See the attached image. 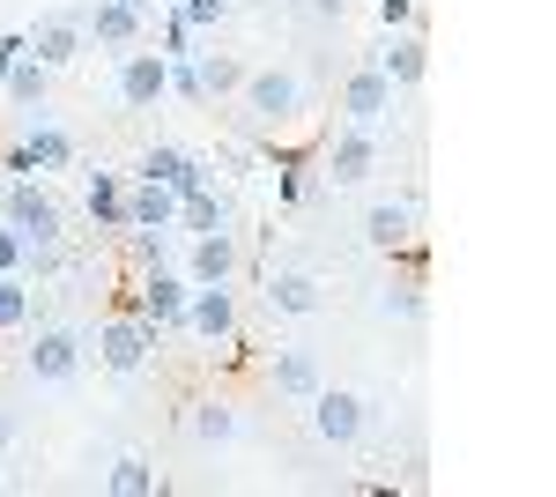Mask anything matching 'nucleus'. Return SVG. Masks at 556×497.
<instances>
[{"label":"nucleus","mask_w":556,"mask_h":497,"mask_svg":"<svg viewBox=\"0 0 556 497\" xmlns=\"http://www.w3.org/2000/svg\"><path fill=\"white\" fill-rule=\"evenodd\" d=\"M304 15H312V23H342L349 15V0H298Z\"/></svg>","instance_id":"nucleus-32"},{"label":"nucleus","mask_w":556,"mask_h":497,"mask_svg":"<svg viewBox=\"0 0 556 497\" xmlns=\"http://www.w3.org/2000/svg\"><path fill=\"white\" fill-rule=\"evenodd\" d=\"M156 341H164V334L149 327L141 312L119 305V312L97 327V364H104L112 378H141V372H149V357H156Z\"/></svg>","instance_id":"nucleus-3"},{"label":"nucleus","mask_w":556,"mask_h":497,"mask_svg":"<svg viewBox=\"0 0 556 497\" xmlns=\"http://www.w3.org/2000/svg\"><path fill=\"white\" fill-rule=\"evenodd\" d=\"M0 490H8V483H0Z\"/></svg>","instance_id":"nucleus-36"},{"label":"nucleus","mask_w":556,"mask_h":497,"mask_svg":"<svg viewBox=\"0 0 556 497\" xmlns=\"http://www.w3.org/2000/svg\"><path fill=\"white\" fill-rule=\"evenodd\" d=\"M30 312H38V297H30V275H0V334L30 327Z\"/></svg>","instance_id":"nucleus-26"},{"label":"nucleus","mask_w":556,"mask_h":497,"mask_svg":"<svg viewBox=\"0 0 556 497\" xmlns=\"http://www.w3.org/2000/svg\"><path fill=\"white\" fill-rule=\"evenodd\" d=\"M0 223H8L30 252H60V238H67V215H60V201L45 194L38 178H8V194H0Z\"/></svg>","instance_id":"nucleus-2"},{"label":"nucleus","mask_w":556,"mask_h":497,"mask_svg":"<svg viewBox=\"0 0 556 497\" xmlns=\"http://www.w3.org/2000/svg\"><path fill=\"white\" fill-rule=\"evenodd\" d=\"M275 8H298V0H275Z\"/></svg>","instance_id":"nucleus-35"},{"label":"nucleus","mask_w":556,"mask_h":497,"mask_svg":"<svg viewBox=\"0 0 556 497\" xmlns=\"http://www.w3.org/2000/svg\"><path fill=\"white\" fill-rule=\"evenodd\" d=\"M23 38H30V60H38V67H52V75H60V67H75V60L89 52L83 15H75V8H60V15H38Z\"/></svg>","instance_id":"nucleus-10"},{"label":"nucleus","mask_w":556,"mask_h":497,"mask_svg":"<svg viewBox=\"0 0 556 497\" xmlns=\"http://www.w3.org/2000/svg\"><path fill=\"white\" fill-rule=\"evenodd\" d=\"M342 120H356V126H386L393 120V83H386L371 60L342 75Z\"/></svg>","instance_id":"nucleus-13"},{"label":"nucleus","mask_w":556,"mask_h":497,"mask_svg":"<svg viewBox=\"0 0 556 497\" xmlns=\"http://www.w3.org/2000/svg\"><path fill=\"white\" fill-rule=\"evenodd\" d=\"M416 215H424L416 194H401V201H371V208H364V246H371V252L408 246V238H416Z\"/></svg>","instance_id":"nucleus-14"},{"label":"nucleus","mask_w":556,"mask_h":497,"mask_svg":"<svg viewBox=\"0 0 556 497\" xmlns=\"http://www.w3.org/2000/svg\"><path fill=\"white\" fill-rule=\"evenodd\" d=\"M15 438H23V415H15V409H0V446H15Z\"/></svg>","instance_id":"nucleus-34"},{"label":"nucleus","mask_w":556,"mask_h":497,"mask_svg":"<svg viewBox=\"0 0 556 497\" xmlns=\"http://www.w3.org/2000/svg\"><path fill=\"white\" fill-rule=\"evenodd\" d=\"M83 38L89 45H112V52H127V45L149 38V8L141 0H97L83 15Z\"/></svg>","instance_id":"nucleus-11"},{"label":"nucleus","mask_w":556,"mask_h":497,"mask_svg":"<svg viewBox=\"0 0 556 497\" xmlns=\"http://www.w3.org/2000/svg\"><path fill=\"white\" fill-rule=\"evenodd\" d=\"M238 268H245L238 231H201L193 246L178 252V275H186V283H238Z\"/></svg>","instance_id":"nucleus-8"},{"label":"nucleus","mask_w":556,"mask_h":497,"mask_svg":"<svg viewBox=\"0 0 556 497\" xmlns=\"http://www.w3.org/2000/svg\"><path fill=\"white\" fill-rule=\"evenodd\" d=\"M364 423H371L364 394H349V386H327V378H319V394H312V431H319L327 446H356Z\"/></svg>","instance_id":"nucleus-9"},{"label":"nucleus","mask_w":556,"mask_h":497,"mask_svg":"<svg viewBox=\"0 0 556 497\" xmlns=\"http://www.w3.org/2000/svg\"><path fill=\"white\" fill-rule=\"evenodd\" d=\"M127 223H134V231H172V223H178V194H172V186L134 178V186H127Z\"/></svg>","instance_id":"nucleus-19"},{"label":"nucleus","mask_w":556,"mask_h":497,"mask_svg":"<svg viewBox=\"0 0 556 497\" xmlns=\"http://www.w3.org/2000/svg\"><path fill=\"white\" fill-rule=\"evenodd\" d=\"M193 67H201V89H208V104H215V97H238V83H245V67H238L230 52H193Z\"/></svg>","instance_id":"nucleus-25"},{"label":"nucleus","mask_w":556,"mask_h":497,"mask_svg":"<svg viewBox=\"0 0 556 497\" xmlns=\"http://www.w3.org/2000/svg\"><path fill=\"white\" fill-rule=\"evenodd\" d=\"M267 386H275L282 401H312V394H319V357H312V349H275V357H267Z\"/></svg>","instance_id":"nucleus-17"},{"label":"nucleus","mask_w":556,"mask_h":497,"mask_svg":"<svg viewBox=\"0 0 556 497\" xmlns=\"http://www.w3.org/2000/svg\"><path fill=\"white\" fill-rule=\"evenodd\" d=\"M23 260H30V246H23V238L0 223V275H23Z\"/></svg>","instance_id":"nucleus-31"},{"label":"nucleus","mask_w":556,"mask_h":497,"mask_svg":"<svg viewBox=\"0 0 556 497\" xmlns=\"http://www.w3.org/2000/svg\"><path fill=\"white\" fill-rule=\"evenodd\" d=\"M23 157H30V171H67L75 164V134H67V126H52L45 120V112H30V126H23Z\"/></svg>","instance_id":"nucleus-16"},{"label":"nucleus","mask_w":556,"mask_h":497,"mask_svg":"<svg viewBox=\"0 0 556 497\" xmlns=\"http://www.w3.org/2000/svg\"><path fill=\"white\" fill-rule=\"evenodd\" d=\"M371 67H379L393 89H416L430 75V45H424V30H386L379 45H371Z\"/></svg>","instance_id":"nucleus-12"},{"label":"nucleus","mask_w":556,"mask_h":497,"mask_svg":"<svg viewBox=\"0 0 556 497\" xmlns=\"http://www.w3.org/2000/svg\"><path fill=\"white\" fill-rule=\"evenodd\" d=\"M178 231H186V238H201V231H230V201H223V194H193V201H178Z\"/></svg>","instance_id":"nucleus-23"},{"label":"nucleus","mask_w":556,"mask_h":497,"mask_svg":"<svg viewBox=\"0 0 556 497\" xmlns=\"http://www.w3.org/2000/svg\"><path fill=\"white\" fill-rule=\"evenodd\" d=\"M104 490H112V497H156V490H164V475H156L141 453H119L112 468H104Z\"/></svg>","instance_id":"nucleus-21"},{"label":"nucleus","mask_w":556,"mask_h":497,"mask_svg":"<svg viewBox=\"0 0 556 497\" xmlns=\"http://www.w3.org/2000/svg\"><path fill=\"white\" fill-rule=\"evenodd\" d=\"M304 112H312V89H304L298 67H245V83H238V120L253 126V134H290V126H304Z\"/></svg>","instance_id":"nucleus-1"},{"label":"nucleus","mask_w":556,"mask_h":497,"mask_svg":"<svg viewBox=\"0 0 556 497\" xmlns=\"http://www.w3.org/2000/svg\"><path fill=\"white\" fill-rule=\"evenodd\" d=\"M186 431H193L201 446H230V438H238V409H230V401H193V409H186Z\"/></svg>","instance_id":"nucleus-22"},{"label":"nucleus","mask_w":556,"mask_h":497,"mask_svg":"<svg viewBox=\"0 0 556 497\" xmlns=\"http://www.w3.org/2000/svg\"><path fill=\"white\" fill-rule=\"evenodd\" d=\"M201 52V45H193ZM193 52L186 60H172V97H186V104H208V89H201V67H193Z\"/></svg>","instance_id":"nucleus-28"},{"label":"nucleus","mask_w":556,"mask_h":497,"mask_svg":"<svg viewBox=\"0 0 556 497\" xmlns=\"http://www.w3.org/2000/svg\"><path fill=\"white\" fill-rule=\"evenodd\" d=\"M83 357H89V341L75 327H38V334H30V349H23V364H30L38 386H67V378L83 372Z\"/></svg>","instance_id":"nucleus-6"},{"label":"nucleus","mask_w":556,"mask_h":497,"mask_svg":"<svg viewBox=\"0 0 556 497\" xmlns=\"http://www.w3.org/2000/svg\"><path fill=\"white\" fill-rule=\"evenodd\" d=\"M172 97V60L156 52V45H127L119 52V104L127 112H149V104H164Z\"/></svg>","instance_id":"nucleus-5"},{"label":"nucleus","mask_w":556,"mask_h":497,"mask_svg":"<svg viewBox=\"0 0 556 497\" xmlns=\"http://www.w3.org/2000/svg\"><path fill=\"white\" fill-rule=\"evenodd\" d=\"M186 334H201L208 349H230L238 341V290L230 283H193V297H186Z\"/></svg>","instance_id":"nucleus-7"},{"label":"nucleus","mask_w":556,"mask_h":497,"mask_svg":"<svg viewBox=\"0 0 556 497\" xmlns=\"http://www.w3.org/2000/svg\"><path fill=\"white\" fill-rule=\"evenodd\" d=\"M267 312H282V320H312L319 312V275H304V268H282V275H267Z\"/></svg>","instance_id":"nucleus-18"},{"label":"nucleus","mask_w":556,"mask_h":497,"mask_svg":"<svg viewBox=\"0 0 556 497\" xmlns=\"http://www.w3.org/2000/svg\"><path fill=\"white\" fill-rule=\"evenodd\" d=\"M178 15H186L193 30H215V23L230 15V0H178Z\"/></svg>","instance_id":"nucleus-29"},{"label":"nucleus","mask_w":556,"mask_h":497,"mask_svg":"<svg viewBox=\"0 0 556 497\" xmlns=\"http://www.w3.org/2000/svg\"><path fill=\"white\" fill-rule=\"evenodd\" d=\"M379 30H416V0H379Z\"/></svg>","instance_id":"nucleus-30"},{"label":"nucleus","mask_w":556,"mask_h":497,"mask_svg":"<svg viewBox=\"0 0 556 497\" xmlns=\"http://www.w3.org/2000/svg\"><path fill=\"white\" fill-rule=\"evenodd\" d=\"M83 215L97 231H127V178L119 171H83Z\"/></svg>","instance_id":"nucleus-15"},{"label":"nucleus","mask_w":556,"mask_h":497,"mask_svg":"<svg viewBox=\"0 0 556 497\" xmlns=\"http://www.w3.org/2000/svg\"><path fill=\"white\" fill-rule=\"evenodd\" d=\"M371 164H379V126L342 120L334 134H327V149H319V171H327V186H364V178H371Z\"/></svg>","instance_id":"nucleus-4"},{"label":"nucleus","mask_w":556,"mask_h":497,"mask_svg":"<svg viewBox=\"0 0 556 497\" xmlns=\"http://www.w3.org/2000/svg\"><path fill=\"white\" fill-rule=\"evenodd\" d=\"M0 89H8V104H15V112L30 120V112H45V89H52V67H38V60L23 52V60H15V67L0 75Z\"/></svg>","instance_id":"nucleus-20"},{"label":"nucleus","mask_w":556,"mask_h":497,"mask_svg":"<svg viewBox=\"0 0 556 497\" xmlns=\"http://www.w3.org/2000/svg\"><path fill=\"white\" fill-rule=\"evenodd\" d=\"M193 38H201V30H193V23H186V15H164V30H156V52H164V60H186V52H193Z\"/></svg>","instance_id":"nucleus-27"},{"label":"nucleus","mask_w":556,"mask_h":497,"mask_svg":"<svg viewBox=\"0 0 556 497\" xmlns=\"http://www.w3.org/2000/svg\"><path fill=\"white\" fill-rule=\"evenodd\" d=\"M23 52H30V38H23V30H8V38H0V75H8V67H15Z\"/></svg>","instance_id":"nucleus-33"},{"label":"nucleus","mask_w":556,"mask_h":497,"mask_svg":"<svg viewBox=\"0 0 556 497\" xmlns=\"http://www.w3.org/2000/svg\"><path fill=\"white\" fill-rule=\"evenodd\" d=\"M379 312H386V320H408V327H416V320L430 312V297H424V275H401V283H386Z\"/></svg>","instance_id":"nucleus-24"}]
</instances>
